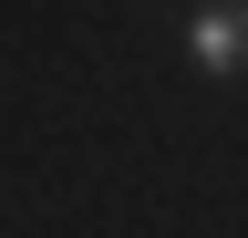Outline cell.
I'll list each match as a JSON object with an SVG mask.
<instances>
[{"instance_id": "6da1fadb", "label": "cell", "mask_w": 248, "mask_h": 238, "mask_svg": "<svg viewBox=\"0 0 248 238\" xmlns=\"http://www.w3.org/2000/svg\"><path fill=\"white\" fill-rule=\"evenodd\" d=\"M186 52H197L207 73H238V63H248V21L217 0V11H197V21H186Z\"/></svg>"}]
</instances>
